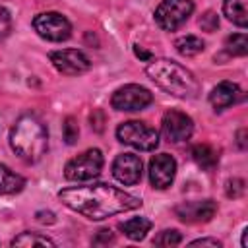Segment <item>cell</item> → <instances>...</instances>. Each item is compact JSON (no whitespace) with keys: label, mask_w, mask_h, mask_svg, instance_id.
<instances>
[{"label":"cell","mask_w":248,"mask_h":248,"mask_svg":"<svg viewBox=\"0 0 248 248\" xmlns=\"http://www.w3.org/2000/svg\"><path fill=\"white\" fill-rule=\"evenodd\" d=\"M116 138H118V141L132 145L140 151H151L159 145V132L140 120L122 122L116 128Z\"/></svg>","instance_id":"4"},{"label":"cell","mask_w":248,"mask_h":248,"mask_svg":"<svg viewBox=\"0 0 248 248\" xmlns=\"http://www.w3.org/2000/svg\"><path fill=\"white\" fill-rule=\"evenodd\" d=\"M37 219H39L41 223H52V221H54V215H52L50 211H46V213H45V211H39V213H37Z\"/></svg>","instance_id":"30"},{"label":"cell","mask_w":248,"mask_h":248,"mask_svg":"<svg viewBox=\"0 0 248 248\" xmlns=\"http://www.w3.org/2000/svg\"><path fill=\"white\" fill-rule=\"evenodd\" d=\"M10 27H12V16L6 8L0 6V41L6 39V35L10 33Z\"/></svg>","instance_id":"25"},{"label":"cell","mask_w":248,"mask_h":248,"mask_svg":"<svg viewBox=\"0 0 248 248\" xmlns=\"http://www.w3.org/2000/svg\"><path fill=\"white\" fill-rule=\"evenodd\" d=\"M12 246H54V242L39 232H21L12 240Z\"/></svg>","instance_id":"20"},{"label":"cell","mask_w":248,"mask_h":248,"mask_svg":"<svg viewBox=\"0 0 248 248\" xmlns=\"http://www.w3.org/2000/svg\"><path fill=\"white\" fill-rule=\"evenodd\" d=\"M174 46L182 56H196L203 50V41L196 35H184L174 41Z\"/></svg>","instance_id":"19"},{"label":"cell","mask_w":248,"mask_h":248,"mask_svg":"<svg viewBox=\"0 0 248 248\" xmlns=\"http://www.w3.org/2000/svg\"><path fill=\"white\" fill-rule=\"evenodd\" d=\"M58 198L66 207L93 221H101L110 215L132 211L141 205L140 198L103 182L64 188L58 192Z\"/></svg>","instance_id":"1"},{"label":"cell","mask_w":248,"mask_h":248,"mask_svg":"<svg viewBox=\"0 0 248 248\" xmlns=\"http://www.w3.org/2000/svg\"><path fill=\"white\" fill-rule=\"evenodd\" d=\"M151 81H155L163 91L178 99H196L200 93V83L190 70L169 58H155L145 68Z\"/></svg>","instance_id":"2"},{"label":"cell","mask_w":248,"mask_h":248,"mask_svg":"<svg viewBox=\"0 0 248 248\" xmlns=\"http://www.w3.org/2000/svg\"><path fill=\"white\" fill-rule=\"evenodd\" d=\"M151 229V221L145 217H132L124 223H120V231L130 238V240H141Z\"/></svg>","instance_id":"17"},{"label":"cell","mask_w":248,"mask_h":248,"mask_svg":"<svg viewBox=\"0 0 248 248\" xmlns=\"http://www.w3.org/2000/svg\"><path fill=\"white\" fill-rule=\"evenodd\" d=\"M112 231H108V229H101L99 232H97V236L93 238V244H108V242H112Z\"/></svg>","instance_id":"27"},{"label":"cell","mask_w":248,"mask_h":248,"mask_svg":"<svg viewBox=\"0 0 248 248\" xmlns=\"http://www.w3.org/2000/svg\"><path fill=\"white\" fill-rule=\"evenodd\" d=\"M242 246L246 248V231H244V234H242Z\"/></svg>","instance_id":"33"},{"label":"cell","mask_w":248,"mask_h":248,"mask_svg":"<svg viewBox=\"0 0 248 248\" xmlns=\"http://www.w3.org/2000/svg\"><path fill=\"white\" fill-rule=\"evenodd\" d=\"M217 211V203L213 200H202V202H184L176 205L174 213L184 223H205L209 221Z\"/></svg>","instance_id":"13"},{"label":"cell","mask_w":248,"mask_h":248,"mask_svg":"<svg viewBox=\"0 0 248 248\" xmlns=\"http://www.w3.org/2000/svg\"><path fill=\"white\" fill-rule=\"evenodd\" d=\"M242 192H244V182H242L240 178H234V180H231V182L227 184V196L238 198Z\"/></svg>","instance_id":"26"},{"label":"cell","mask_w":248,"mask_h":248,"mask_svg":"<svg viewBox=\"0 0 248 248\" xmlns=\"http://www.w3.org/2000/svg\"><path fill=\"white\" fill-rule=\"evenodd\" d=\"M151 101H153L151 91L141 85H136V83H128V85L116 89L110 99L112 108H116V110H141V108L149 107Z\"/></svg>","instance_id":"8"},{"label":"cell","mask_w":248,"mask_h":248,"mask_svg":"<svg viewBox=\"0 0 248 248\" xmlns=\"http://www.w3.org/2000/svg\"><path fill=\"white\" fill-rule=\"evenodd\" d=\"M192 157H194V161L202 167V169H213L215 165H217V161H219V153H217V149H213L211 145H207V143H198V145H194L192 147Z\"/></svg>","instance_id":"18"},{"label":"cell","mask_w":248,"mask_h":248,"mask_svg":"<svg viewBox=\"0 0 248 248\" xmlns=\"http://www.w3.org/2000/svg\"><path fill=\"white\" fill-rule=\"evenodd\" d=\"M163 132H165L169 141L180 143V141H186L192 136L194 122L188 114H184L180 110H169L163 116Z\"/></svg>","instance_id":"10"},{"label":"cell","mask_w":248,"mask_h":248,"mask_svg":"<svg viewBox=\"0 0 248 248\" xmlns=\"http://www.w3.org/2000/svg\"><path fill=\"white\" fill-rule=\"evenodd\" d=\"M176 174V161L167 155V153H159L149 161V180L155 188L165 190L172 184Z\"/></svg>","instance_id":"11"},{"label":"cell","mask_w":248,"mask_h":248,"mask_svg":"<svg viewBox=\"0 0 248 248\" xmlns=\"http://www.w3.org/2000/svg\"><path fill=\"white\" fill-rule=\"evenodd\" d=\"M200 27L203 29V31H215L217 27H219V19H217V16L213 14V12H205L203 16H202V19H200Z\"/></svg>","instance_id":"24"},{"label":"cell","mask_w":248,"mask_h":248,"mask_svg":"<svg viewBox=\"0 0 248 248\" xmlns=\"http://www.w3.org/2000/svg\"><path fill=\"white\" fill-rule=\"evenodd\" d=\"M244 134H246L244 130H240V132H238V145H240V149H244V140H242V138H244Z\"/></svg>","instance_id":"32"},{"label":"cell","mask_w":248,"mask_h":248,"mask_svg":"<svg viewBox=\"0 0 248 248\" xmlns=\"http://www.w3.org/2000/svg\"><path fill=\"white\" fill-rule=\"evenodd\" d=\"M103 153L99 149H87L78 157L70 159L64 167V176L74 182H83L95 178L103 169Z\"/></svg>","instance_id":"5"},{"label":"cell","mask_w":248,"mask_h":248,"mask_svg":"<svg viewBox=\"0 0 248 248\" xmlns=\"http://www.w3.org/2000/svg\"><path fill=\"white\" fill-rule=\"evenodd\" d=\"M227 52L234 54V56H244L248 52V37L244 33H234L231 37H227Z\"/></svg>","instance_id":"21"},{"label":"cell","mask_w":248,"mask_h":248,"mask_svg":"<svg viewBox=\"0 0 248 248\" xmlns=\"http://www.w3.org/2000/svg\"><path fill=\"white\" fill-rule=\"evenodd\" d=\"M194 12L192 0H163L155 10V21L165 31L178 29Z\"/></svg>","instance_id":"6"},{"label":"cell","mask_w":248,"mask_h":248,"mask_svg":"<svg viewBox=\"0 0 248 248\" xmlns=\"http://www.w3.org/2000/svg\"><path fill=\"white\" fill-rule=\"evenodd\" d=\"M223 12L234 25L238 27L248 25V0H225Z\"/></svg>","instance_id":"16"},{"label":"cell","mask_w":248,"mask_h":248,"mask_svg":"<svg viewBox=\"0 0 248 248\" xmlns=\"http://www.w3.org/2000/svg\"><path fill=\"white\" fill-rule=\"evenodd\" d=\"M25 186V178L17 172H14L10 167L0 165V194L2 196H12L21 192Z\"/></svg>","instance_id":"15"},{"label":"cell","mask_w":248,"mask_h":248,"mask_svg":"<svg viewBox=\"0 0 248 248\" xmlns=\"http://www.w3.org/2000/svg\"><path fill=\"white\" fill-rule=\"evenodd\" d=\"M238 99H240V89L232 81H221L209 93V103L215 110H223V108L234 105Z\"/></svg>","instance_id":"14"},{"label":"cell","mask_w":248,"mask_h":248,"mask_svg":"<svg viewBox=\"0 0 248 248\" xmlns=\"http://www.w3.org/2000/svg\"><path fill=\"white\" fill-rule=\"evenodd\" d=\"M52 66L60 72V74H66V76H78V74H83L91 68V62L89 58L78 50V48H62V50H52L48 54Z\"/></svg>","instance_id":"9"},{"label":"cell","mask_w":248,"mask_h":248,"mask_svg":"<svg viewBox=\"0 0 248 248\" xmlns=\"http://www.w3.org/2000/svg\"><path fill=\"white\" fill-rule=\"evenodd\" d=\"M91 116H95V118H91V122H93L91 126H95V130H97V132H101V130H103V122H105L103 112H101V110H95Z\"/></svg>","instance_id":"29"},{"label":"cell","mask_w":248,"mask_h":248,"mask_svg":"<svg viewBox=\"0 0 248 248\" xmlns=\"http://www.w3.org/2000/svg\"><path fill=\"white\" fill-rule=\"evenodd\" d=\"M157 246H176L182 242V234L178 231H163L153 240Z\"/></svg>","instance_id":"22"},{"label":"cell","mask_w":248,"mask_h":248,"mask_svg":"<svg viewBox=\"0 0 248 248\" xmlns=\"http://www.w3.org/2000/svg\"><path fill=\"white\" fill-rule=\"evenodd\" d=\"M10 145L27 163L39 161L48 145V134L45 124L35 114H23L10 130Z\"/></svg>","instance_id":"3"},{"label":"cell","mask_w":248,"mask_h":248,"mask_svg":"<svg viewBox=\"0 0 248 248\" xmlns=\"http://www.w3.org/2000/svg\"><path fill=\"white\" fill-rule=\"evenodd\" d=\"M134 52H136V56H140L141 60H151V54H149L147 50H141L140 46H136V48H134Z\"/></svg>","instance_id":"31"},{"label":"cell","mask_w":248,"mask_h":248,"mask_svg":"<svg viewBox=\"0 0 248 248\" xmlns=\"http://www.w3.org/2000/svg\"><path fill=\"white\" fill-rule=\"evenodd\" d=\"M190 246H213V248H219L221 242L217 238H198V240H192Z\"/></svg>","instance_id":"28"},{"label":"cell","mask_w":248,"mask_h":248,"mask_svg":"<svg viewBox=\"0 0 248 248\" xmlns=\"http://www.w3.org/2000/svg\"><path fill=\"white\" fill-rule=\"evenodd\" d=\"M112 174L118 182L134 186L141 180V159L134 153H122L112 163Z\"/></svg>","instance_id":"12"},{"label":"cell","mask_w":248,"mask_h":248,"mask_svg":"<svg viewBox=\"0 0 248 248\" xmlns=\"http://www.w3.org/2000/svg\"><path fill=\"white\" fill-rule=\"evenodd\" d=\"M33 27H35L39 37H43L46 41H52V43L66 41L72 35L70 21L58 12H45V14L35 16Z\"/></svg>","instance_id":"7"},{"label":"cell","mask_w":248,"mask_h":248,"mask_svg":"<svg viewBox=\"0 0 248 248\" xmlns=\"http://www.w3.org/2000/svg\"><path fill=\"white\" fill-rule=\"evenodd\" d=\"M78 134H79V130H78L76 120H74L72 116H68V118L64 120V140H66V143H68V145H74L76 140H78Z\"/></svg>","instance_id":"23"}]
</instances>
